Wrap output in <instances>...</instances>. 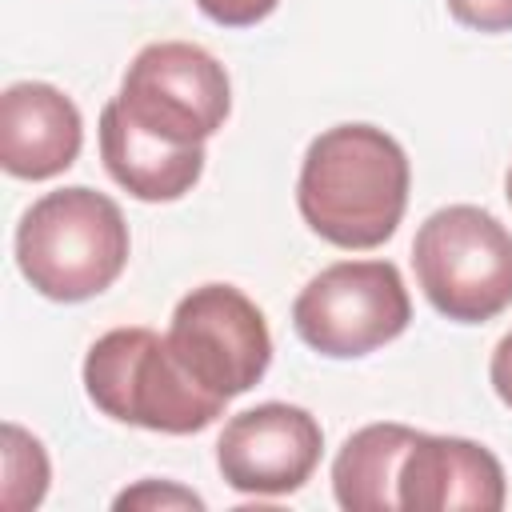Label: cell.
<instances>
[{"label":"cell","instance_id":"11","mask_svg":"<svg viewBox=\"0 0 512 512\" xmlns=\"http://www.w3.org/2000/svg\"><path fill=\"white\" fill-rule=\"evenodd\" d=\"M100 156L108 176L148 204L180 200L204 172V144H168L152 136L120 108V100H108L100 112Z\"/></svg>","mask_w":512,"mask_h":512},{"label":"cell","instance_id":"15","mask_svg":"<svg viewBox=\"0 0 512 512\" xmlns=\"http://www.w3.org/2000/svg\"><path fill=\"white\" fill-rule=\"evenodd\" d=\"M448 12L480 32H512V0H448Z\"/></svg>","mask_w":512,"mask_h":512},{"label":"cell","instance_id":"4","mask_svg":"<svg viewBox=\"0 0 512 512\" xmlns=\"http://www.w3.org/2000/svg\"><path fill=\"white\" fill-rule=\"evenodd\" d=\"M428 304L456 324H484L512 304V232L476 204L432 212L412 240Z\"/></svg>","mask_w":512,"mask_h":512},{"label":"cell","instance_id":"9","mask_svg":"<svg viewBox=\"0 0 512 512\" xmlns=\"http://www.w3.org/2000/svg\"><path fill=\"white\" fill-rule=\"evenodd\" d=\"M400 508L408 512H500L504 508V468L500 460L464 436L420 432L400 464Z\"/></svg>","mask_w":512,"mask_h":512},{"label":"cell","instance_id":"8","mask_svg":"<svg viewBox=\"0 0 512 512\" xmlns=\"http://www.w3.org/2000/svg\"><path fill=\"white\" fill-rule=\"evenodd\" d=\"M324 432L308 408L296 404H256L232 416L216 440L220 476L248 496L296 492L320 464Z\"/></svg>","mask_w":512,"mask_h":512},{"label":"cell","instance_id":"10","mask_svg":"<svg viewBox=\"0 0 512 512\" xmlns=\"http://www.w3.org/2000/svg\"><path fill=\"white\" fill-rule=\"evenodd\" d=\"M84 124L76 104L40 80H20L0 96V164L20 180H48L76 164Z\"/></svg>","mask_w":512,"mask_h":512},{"label":"cell","instance_id":"7","mask_svg":"<svg viewBox=\"0 0 512 512\" xmlns=\"http://www.w3.org/2000/svg\"><path fill=\"white\" fill-rule=\"evenodd\" d=\"M168 344L176 360L224 400L260 384L272 364V336L264 312L232 284L192 288L172 312Z\"/></svg>","mask_w":512,"mask_h":512},{"label":"cell","instance_id":"18","mask_svg":"<svg viewBox=\"0 0 512 512\" xmlns=\"http://www.w3.org/2000/svg\"><path fill=\"white\" fill-rule=\"evenodd\" d=\"M504 184H508V200H512V168H508V180Z\"/></svg>","mask_w":512,"mask_h":512},{"label":"cell","instance_id":"5","mask_svg":"<svg viewBox=\"0 0 512 512\" xmlns=\"http://www.w3.org/2000/svg\"><path fill=\"white\" fill-rule=\"evenodd\" d=\"M412 320L408 288L388 260H340L316 272L296 304L292 324L308 348L332 360L368 356L396 340Z\"/></svg>","mask_w":512,"mask_h":512},{"label":"cell","instance_id":"13","mask_svg":"<svg viewBox=\"0 0 512 512\" xmlns=\"http://www.w3.org/2000/svg\"><path fill=\"white\" fill-rule=\"evenodd\" d=\"M48 492V452L20 424H4V488L0 504L8 512H28Z\"/></svg>","mask_w":512,"mask_h":512},{"label":"cell","instance_id":"3","mask_svg":"<svg viewBox=\"0 0 512 512\" xmlns=\"http://www.w3.org/2000/svg\"><path fill=\"white\" fill-rule=\"evenodd\" d=\"M84 392L104 416L168 436L208 428L228 404L208 392L176 360L168 336L152 328L104 332L84 356Z\"/></svg>","mask_w":512,"mask_h":512},{"label":"cell","instance_id":"16","mask_svg":"<svg viewBox=\"0 0 512 512\" xmlns=\"http://www.w3.org/2000/svg\"><path fill=\"white\" fill-rule=\"evenodd\" d=\"M200 12L224 28H248V24H260L264 16H272V8L280 0H196Z\"/></svg>","mask_w":512,"mask_h":512},{"label":"cell","instance_id":"14","mask_svg":"<svg viewBox=\"0 0 512 512\" xmlns=\"http://www.w3.org/2000/svg\"><path fill=\"white\" fill-rule=\"evenodd\" d=\"M116 508H204V500L168 480H140L136 488H124L116 496Z\"/></svg>","mask_w":512,"mask_h":512},{"label":"cell","instance_id":"2","mask_svg":"<svg viewBox=\"0 0 512 512\" xmlns=\"http://www.w3.org/2000/svg\"><path fill=\"white\" fill-rule=\"evenodd\" d=\"M16 264L48 300L76 304L100 296L128 264V224L120 204L84 184L40 196L20 216Z\"/></svg>","mask_w":512,"mask_h":512},{"label":"cell","instance_id":"1","mask_svg":"<svg viewBox=\"0 0 512 512\" xmlns=\"http://www.w3.org/2000/svg\"><path fill=\"white\" fill-rule=\"evenodd\" d=\"M408 156L372 124L320 132L300 164L296 204L304 224L336 248H380L408 208Z\"/></svg>","mask_w":512,"mask_h":512},{"label":"cell","instance_id":"17","mask_svg":"<svg viewBox=\"0 0 512 512\" xmlns=\"http://www.w3.org/2000/svg\"><path fill=\"white\" fill-rule=\"evenodd\" d=\"M488 376H492V388H496V396L512 408V332L496 344V352H492V364H488Z\"/></svg>","mask_w":512,"mask_h":512},{"label":"cell","instance_id":"6","mask_svg":"<svg viewBox=\"0 0 512 512\" xmlns=\"http://www.w3.org/2000/svg\"><path fill=\"white\" fill-rule=\"evenodd\" d=\"M116 100L140 128L168 144H204L232 108L224 64L188 40L140 48Z\"/></svg>","mask_w":512,"mask_h":512},{"label":"cell","instance_id":"12","mask_svg":"<svg viewBox=\"0 0 512 512\" xmlns=\"http://www.w3.org/2000/svg\"><path fill=\"white\" fill-rule=\"evenodd\" d=\"M416 428L408 424H368L344 440L332 460V492L348 512H384L400 508V464L416 444Z\"/></svg>","mask_w":512,"mask_h":512}]
</instances>
